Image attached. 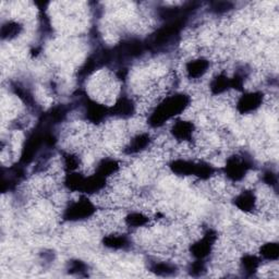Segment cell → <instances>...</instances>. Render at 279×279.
I'll return each instance as SVG.
<instances>
[{"label": "cell", "instance_id": "obj_1", "mask_svg": "<svg viewBox=\"0 0 279 279\" xmlns=\"http://www.w3.org/2000/svg\"><path fill=\"white\" fill-rule=\"evenodd\" d=\"M263 103V94L262 93H249L239 98L237 107L238 110L242 114L254 111L257 108H259Z\"/></svg>", "mask_w": 279, "mask_h": 279}, {"label": "cell", "instance_id": "obj_2", "mask_svg": "<svg viewBox=\"0 0 279 279\" xmlns=\"http://www.w3.org/2000/svg\"><path fill=\"white\" fill-rule=\"evenodd\" d=\"M261 255L267 260H276L278 257L277 243H266L261 247Z\"/></svg>", "mask_w": 279, "mask_h": 279}]
</instances>
